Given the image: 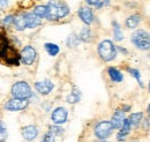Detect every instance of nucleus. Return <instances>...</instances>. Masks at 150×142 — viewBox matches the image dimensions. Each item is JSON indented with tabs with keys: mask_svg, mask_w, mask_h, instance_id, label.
<instances>
[{
	"mask_svg": "<svg viewBox=\"0 0 150 142\" xmlns=\"http://www.w3.org/2000/svg\"><path fill=\"white\" fill-rule=\"evenodd\" d=\"M80 39H82L83 42H90L91 40V31L89 28H83L81 30V34H80Z\"/></svg>",
	"mask_w": 150,
	"mask_h": 142,
	"instance_id": "23",
	"label": "nucleus"
},
{
	"mask_svg": "<svg viewBox=\"0 0 150 142\" xmlns=\"http://www.w3.org/2000/svg\"><path fill=\"white\" fill-rule=\"evenodd\" d=\"M129 73H131L132 75L137 80V82L140 83V86L141 87H143V84H142V81H141V75H140V72L137 71V70H133V68H131L129 70Z\"/></svg>",
	"mask_w": 150,
	"mask_h": 142,
	"instance_id": "27",
	"label": "nucleus"
},
{
	"mask_svg": "<svg viewBox=\"0 0 150 142\" xmlns=\"http://www.w3.org/2000/svg\"><path fill=\"white\" fill-rule=\"evenodd\" d=\"M62 132V128H60V127H57V126H53V127H51V133L54 135V134H60Z\"/></svg>",
	"mask_w": 150,
	"mask_h": 142,
	"instance_id": "29",
	"label": "nucleus"
},
{
	"mask_svg": "<svg viewBox=\"0 0 150 142\" xmlns=\"http://www.w3.org/2000/svg\"><path fill=\"white\" fill-rule=\"evenodd\" d=\"M8 4V0H0V8H5Z\"/></svg>",
	"mask_w": 150,
	"mask_h": 142,
	"instance_id": "31",
	"label": "nucleus"
},
{
	"mask_svg": "<svg viewBox=\"0 0 150 142\" xmlns=\"http://www.w3.org/2000/svg\"><path fill=\"white\" fill-rule=\"evenodd\" d=\"M20 58L22 60L23 64L25 65H31L35 59H36V51L34 48L31 46H25L22 51H21V54H20Z\"/></svg>",
	"mask_w": 150,
	"mask_h": 142,
	"instance_id": "8",
	"label": "nucleus"
},
{
	"mask_svg": "<svg viewBox=\"0 0 150 142\" xmlns=\"http://www.w3.org/2000/svg\"><path fill=\"white\" fill-rule=\"evenodd\" d=\"M102 142H108V141H102Z\"/></svg>",
	"mask_w": 150,
	"mask_h": 142,
	"instance_id": "32",
	"label": "nucleus"
},
{
	"mask_svg": "<svg viewBox=\"0 0 150 142\" xmlns=\"http://www.w3.org/2000/svg\"><path fill=\"white\" fill-rule=\"evenodd\" d=\"M140 21H141V16H139V15H132V16H129V18H127L126 26L128 28H131V29H134V28H136L139 26Z\"/></svg>",
	"mask_w": 150,
	"mask_h": 142,
	"instance_id": "18",
	"label": "nucleus"
},
{
	"mask_svg": "<svg viewBox=\"0 0 150 142\" xmlns=\"http://www.w3.org/2000/svg\"><path fill=\"white\" fill-rule=\"evenodd\" d=\"M45 50L47 51V53L52 57H54L59 53V46L57 44H52V43H46L45 44Z\"/></svg>",
	"mask_w": 150,
	"mask_h": 142,
	"instance_id": "20",
	"label": "nucleus"
},
{
	"mask_svg": "<svg viewBox=\"0 0 150 142\" xmlns=\"http://www.w3.org/2000/svg\"><path fill=\"white\" fill-rule=\"evenodd\" d=\"M13 20H14V16H7V18H5L4 20V24H11V23H13Z\"/></svg>",
	"mask_w": 150,
	"mask_h": 142,
	"instance_id": "30",
	"label": "nucleus"
},
{
	"mask_svg": "<svg viewBox=\"0 0 150 142\" xmlns=\"http://www.w3.org/2000/svg\"><path fill=\"white\" fill-rule=\"evenodd\" d=\"M35 88H36V90L39 94L47 95V94H50L52 91V89L54 88V86H53V83L50 80H44V81H40V82H36Z\"/></svg>",
	"mask_w": 150,
	"mask_h": 142,
	"instance_id": "10",
	"label": "nucleus"
},
{
	"mask_svg": "<svg viewBox=\"0 0 150 142\" xmlns=\"http://www.w3.org/2000/svg\"><path fill=\"white\" fill-rule=\"evenodd\" d=\"M13 23L18 30H24L27 28H36L40 24V18L36 16L34 13H27V14H20L15 16L13 20Z\"/></svg>",
	"mask_w": 150,
	"mask_h": 142,
	"instance_id": "2",
	"label": "nucleus"
},
{
	"mask_svg": "<svg viewBox=\"0 0 150 142\" xmlns=\"http://www.w3.org/2000/svg\"><path fill=\"white\" fill-rule=\"evenodd\" d=\"M89 5H94L97 6L98 8H100L103 5H108L109 4V0H86Z\"/></svg>",
	"mask_w": 150,
	"mask_h": 142,
	"instance_id": "25",
	"label": "nucleus"
},
{
	"mask_svg": "<svg viewBox=\"0 0 150 142\" xmlns=\"http://www.w3.org/2000/svg\"><path fill=\"white\" fill-rule=\"evenodd\" d=\"M113 34H114V39L117 42H120L124 39V34L121 31V28L117 22H113Z\"/></svg>",
	"mask_w": 150,
	"mask_h": 142,
	"instance_id": "19",
	"label": "nucleus"
},
{
	"mask_svg": "<svg viewBox=\"0 0 150 142\" xmlns=\"http://www.w3.org/2000/svg\"><path fill=\"white\" fill-rule=\"evenodd\" d=\"M98 53L100 58L105 61H111L114 59L117 51L111 40H103L98 46Z\"/></svg>",
	"mask_w": 150,
	"mask_h": 142,
	"instance_id": "4",
	"label": "nucleus"
},
{
	"mask_svg": "<svg viewBox=\"0 0 150 142\" xmlns=\"http://www.w3.org/2000/svg\"><path fill=\"white\" fill-rule=\"evenodd\" d=\"M6 136H7L6 127H5V125L0 121V142L5 141L6 140Z\"/></svg>",
	"mask_w": 150,
	"mask_h": 142,
	"instance_id": "26",
	"label": "nucleus"
},
{
	"mask_svg": "<svg viewBox=\"0 0 150 142\" xmlns=\"http://www.w3.org/2000/svg\"><path fill=\"white\" fill-rule=\"evenodd\" d=\"M12 95L14 96V98H23L27 99L31 96V88L30 86L24 82V81H20L18 83H15L12 88Z\"/></svg>",
	"mask_w": 150,
	"mask_h": 142,
	"instance_id": "5",
	"label": "nucleus"
},
{
	"mask_svg": "<svg viewBox=\"0 0 150 142\" xmlns=\"http://www.w3.org/2000/svg\"><path fill=\"white\" fill-rule=\"evenodd\" d=\"M109 75H110L111 80L114 81V82H121L122 79H124L121 72L118 71L117 68H113V67H110V68H109Z\"/></svg>",
	"mask_w": 150,
	"mask_h": 142,
	"instance_id": "15",
	"label": "nucleus"
},
{
	"mask_svg": "<svg viewBox=\"0 0 150 142\" xmlns=\"http://www.w3.org/2000/svg\"><path fill=\"white\" fill-rule=\"evenodd\" d=\"M120 128H121V129H120V132L118 133V140H119V141H122V140L127 136V134L129 133V131H131V124H129L128 119H124V123H122Z\"/></svg>",
	"mask_w": 150,
	"mask_h": 142,
	"instance_id": "14",
	"label": "nucleus"
},
{
	"mask_svg": "<svg viewBox=\"0 0 150 142\" xmlns=\"http://www.w3.org/2000/svg\"><path fill=\"white\" fill-rule=\"evenodd\" d=\"M142 118H143V113L142 112H136V113H133L131 117H129L128 121H129L131 126L137 127L139 124H140V121L142 120Z\"/></svg>",
	"mask_w": 150,
	"mask_h": 142,
	"instance_id": "17",
	"label": "nucleus"
},
{
	"mask_svg": "<svg viewBox=\"0 0 150 142\" xmlns=\"http://www.w3.org/2000/svg\"><path fill=\"white\" fill-rule=\"evenodd\" d=\"M51 118H52V121L56 125L64 124L67 120V111H66V109H64V107H58V109H56L52 112Z\"/></svg>",
	"mask_w": 150,
	"mask_h": 142,
	"instance_id": "9",
	"label": "nucleus"
},
{
	"mask_svg": "<svg viewBox=\"0 0 150 142\" xmlns=\"http://www.w3.org/2000/svg\"><path fill=\"white\" fill-rule=\"evenodd\" d=\"M79 40H80L79 37H76V35H74V34H72V35H69V37L67 38V45L69 48H75L77 45Z\"/></svg>",
	"mask_w": 150,
	"mask_h": 142,
	"instance_id": "24",
	"label": "nucleus"
},
{
	"mask_svg": "<svg viewBox=\"0 0 150 142\" xmlns=\"http://www.w3.org/2000/svg\"><path fill=\"white\" fill-rule=\"evenodd\" d=\"M124 119H125V111H122V110H117L115 113L113 114L112 121H111L113 128H120L122 123H124Z\"/></svg>",
	"mask_w": 150,
	"mask_h": 142,
	"instance_id": "13",
	"label": "nucleus"
},
{
	"mask_svg": "<svg viewBox=\"0 0 150 142\" xmlns=\"http://www.w3.org/2000/svg\"><path fill=\"white\" fill-rule=\"evenodd\" d=\"M8 49V39L4 33H0V58L5 54L6 50Z\"/></svg>",
	"mask_w": 150,
	"mask_h": 142,
	"instance_id": "16",
	"label": "nucleus"
},
{
	"mask_svg": "<svg viewBox=\"0 0 150 142\" xmlns=\"http://www.w3.org/2000/svg\"><path fill=\"white\" fill-rule=\"evenodd\" d=\"M37 134L38 131L35 126H27V127H23L22 129V136L27 141H33L34 139H36Z\"/></svg>",
	"mask_w": 150,
	"mask_h": 142,
	"instance_id": "12",
	"label": "nucleus"
},
{
	"mask_svg": "<svg viewBox=\"0 0 150 142\" xmlns=\"http://www.w3.org/2000/svg\"><path fill=\"white\" fill-rule=\"evenodd\" d=\"M46 12H47V8L45 5H40L37 6L35 9H34V14L38 16V18H45L46 16Z\"/></svg>",
	"mask_w": 150,
	"mask_h": 142,
	"instance_id": "22",
	"label": "nucleus"
},
{
	"mask_svg": "<svg viewBox=\"0 0 150 142\" xmlns=\"http://www.w3.org/2000/svg\"><path fill=\"white\" fill-rule=\"evenodd\" d=\"M79 16L86 23V24H91L94 22V13L90 8L88 7H81L79 9Z\"/></svg>",
	"mask_w": 150,
	"mask_h": 142,
	"instance_id": "11",
	"label": "nucleus"
},
{
	"mask_svg": "<svg viewBox=\"0 0 150 142\" xmlns=\"http://www.w3.org/2000/svg\"><path fill=\"white\" fill-rule=\"evenodd\" d=\"M113 126L111 121H100L95 127V134L98 139H106L112 133Z\"/></svg>",
	"mask_w": 150,
	"mask_h": 142,
	"instance_id": "6",
	"label": "nucleus"
},
{
	"mask_svg": "<svg viewBox=\"0 0 150 142\" xmlns=\"http://www.w3.org/2000/svg\"><path fill=\"white\" fill-rule=\"evenodd\" d=\"M46 8H47V12H46V16L45 18L47 20H51V21L65 18L69 12L67 5H65L64 2L57 1V0L50 1L46 5Z\"/></svg>",
	"mask_w": 150,
	"mask_h": 142,
	"instance_id": "1",
	"label": "nucleus"
},
{
	"mask_svg": "<svg viewBox=\"0 0 150 142\" xmlns=\"http://www.w3.org/2000/svg\"><path fill=\"white\" fill-rule=\"evenodd\" d=\"M29 102L27 99H23V98H13L11 101H8L6 103V110L8 111H20V110H24L25 107H28Z\"/></svg>",
	"mask_w": 150,
	"mask_h": 142,
	"instance_id": "7",
	"label": "nucleus"
},
{
	"mask_svg": "<svg viewBox=\"0 0 150 142\" xmlns=\"http://www.w3.org/2000/svg\"><path fill=\"white\" fill-rule=\"evenodd\" d=\"M132 42L133 44L140 49V50H148L150 45L149 34L144 30H136L132 35Z\"/></svg>",
	"mask_w": 150,
	"mask_h": 142,
	"instance_id": "3",
	"label": "nucleus"
},
{
	"mask_svg": "<svg viewBox=\"0 0 150 142\" xmlns=\"http://www.w3.org/2000/svg\"><path fill=\"white\" fill-rule=\"evenodd\" d=\"M42 142H54V135H53L52 133H47V134H45Z\"/></svg>",
	"mask_w": 150,
	"mask_h": 142,
	"instance_id": "28",
	"label": "nucleus"
},
{
	"mask_svg": "<svg viewBox=\"0 0 150 142\" xmlns=\"http://www.w3.org/2000/svg\"><path fill=\"white\" fill-rule=\"evenodd\" d=\"M80 98H81V92L77 89H74L73 92H71V95L67 97V102L71 104H74V103L80 101Z\"/></svg>",
	"mask_w": 150,
	"mask_h": 142,
	"instance_id": "21",
	"label": "nucleus"
}]
</instances>
